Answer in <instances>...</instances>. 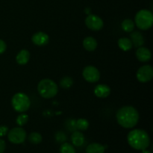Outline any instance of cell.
<instances>
[{"label": "cell", "instance_id": "6da1fadb", "mask_svg": "<svg viewBox=\"0 0 153 153\" xmlns=\"http://www.w3.org/2000/svg\"><path fill=\"white\" fill-rule=\"evenodd\" d=\"M116 118L121 126L126 128H131L138 123L139 114L137 109L133 106H123L117 111Z\"/></svg>", "mask_w": 153, "mask_h": 153}, {"label": "cell", "instance_id": "7a4b0ae2", "mask_svg": "<svg viewBox=\"0 0 153 153\" xmlns=\"http://www.w3.org/2000/svg\"><path fill=\"white\" fill-rule=\"evenodd\" d=\"M127 140L128 144L137 150L146 149L150 144L149 134L143 129L131 130L128 134Z\"/></svg>", "mask_w": 153, "mask_h": 153}, {"label": "cell", "instance_id": "3957f363", "mask_svg": "<svg viewBox=\"0 0 153 153\" xmlns=\"http://www.w3.org/2000/svg\"><path fill=\"white\" fill-rule=\"evenodd\" d=\"M37 91L43 98L51 99L56 96L58 92V85L54 81L45 79L38 83Z\"/></svg>", "mask_w": 153, "mask_h": 153}, {"label": "cell", "instance_id": "277c9868", "mask_svg": "<svg viewBox=\"0 0 153 153\" xmlns=\"http://www.w3.org/2000/svg\"><path fill=\"white\" fill-rule=\"evenodd\" d=\"M134 20L137 28L141 30H148L153 24V14L150 10L143 9L136 13Z\"/></svg>", "mask_w": 153, "mask_h": 153}, {"label": "cell", "instance_id": "5b68a950", "mask_svg": "<svg viewBox=\"0 0 153 153\" xmlns=\"http://www.w3.org/2000/svg\"><path fill=\"white\" fill-rule=\"evenodd\" d=\"M11 104L16 112L22 113L30 108L31 102L28 96L24 93H17L14 94L11 100Z\"/></svg>", "mask_w": 153, "mask_h": 153}, {"label": "cell", "instance_id": "8992f818", "mask_svg": "<svg viewBox=\"0 0 153 153\" xmlns=\"http://www.w3.org/2000/svg\"><path fill=\"white\" fill-rule=\"evenodd\" d=\"M27 137L26 131L20 127L12 128L7 132V138L9 141L14 144H20L25 140Z\"/></svg>", "mask_w": 153, "mask_h": 153}, {"label": "cell", "instance_id": "52a82bcc", "mask_svg": "<svg viewBox=\"0 0 153 153\" xmlns=\"http://www.w3.org/2000/svg\"><path fill=\"white\" fill-rule=\"evenodd\" d=\"M84 79L90 83L97 82L100 79V73L98 69L94 66H88L85 67L82 72Z\"/></svg>", "mask_w": 153, "mask_h": 153}, {"label": "cell", "instance_id": "ba28073f", "mask_svg": "<svg viewBox=\"0 0 153 153\" xmlns=\"http://www.w3.org/2000/svg\"><path fill=\"white\" fill-rule=\"evenodd\" d=\"M137 80L142 83H146L152 80L153 78V69L150 65H144L138 69L137 72Z\"/></svg>", "mask_w": 153, "mask_h": 153}, {"label": "cell", "instance_id": "9c48e42d", "mask_svg": "<svg viewBox=\"0 0 153 153\" xmlns=\"http://www.w3.org/2000/svg\"><path fill=\"white\" fill-rule=\"evenodd\" d=\"M85 25L93 31H100L103 28L104 22L102 19L97 15L90 14L85 19Z\"/></svg>", "mask_w": 153, "mask_h": 153}, {"label": "cell", "instance_id": "30bf717a", "mask_svg": "<svg viewBox=\"0 0 153 153\" xmlns=\"http://www.w3.org/2000/svg\"><path fill=\"white\" fill-rule=\"evenodd\" d=\"M31 40L35 45L39 46H46L49 41V37L47 34L43 32V31H39L33 34L31 37Z\"/></svg>", "mask_w": 153, "mask_h": 153}, {"label": "cell", "instance_id": "8fae6325", "mask_svg": "<svg viewBox=\"0 0 153 153\" xmlns=\"http://www.w3.org/2000/svg\"><path fill=\"white\" fill-rule=\"evenodd\" d=\"M136 57L137 60L141 62H147L151 59L152 54L149 49L143 46H140L136 51Z\"/></svg>", "mask_w": 153, "mask_h": 153}, {"label": "cell", "instance_id": "7c38bea8", "mask_svg": "<svg viewBox=\"0 0 153 153\" xmlns=\"http://www.w3.org/2000/svg\"><path fill=\"white\" fill-rule=\"evenodd\" d=\"M94 94L99 98H106L111 94V88L106 85H98L94 88Z\"/></svg>", "mask_w": 153, "mask_h": 153}, {"label": "cell", "instance_id": "4fadbf2b", "mask_svg": "<svg viewBox=\"0 0 153 153\" xmlns=\"http://www.w3.org/2000/svg\"><path fill=\"white\" fill-rule=\"evenodd\" d=\"M131 41L132 45H134L135 47H140L144 44V37L142 35V34L139 31H134L131 34Z\"/></svg>", "mask_w": 153, "mask_h": 153}, {"label": "cell", "instance_id": "5bb4252c", "mask_svg": "<svg viewBox=\"0 0 153 153\" xmlns=\"http://www.w3.org/2000/svg\"><path fill=\"white\" fill-rule=\"evenodd\" d=\"M30 58V53L26 49H22L18 52L16 56V61L19 65H25L28 62Z\"/></svg>", "mask_w": 153, "mask_h": 153}, {"label": "cell", "instance_id": "9a60e30c", "mask_svg": "<svg viewBox=\"0 0 153 153\" xmlns=\"http://www.w3.org/2000/svg\"><path fill=\"white\" fill-rule=\"evenodd\" d=\"M72 143L76 146H81L84 144L85 138L84 134L81 131H74L71 136Z\"/></svg>", "mask_w": 153, "mask_h": 153}, {"label": "cell", "instance_id": "2e32d148", "mask_svg": "<svg viewBox=\"0 0 153 153\" xmlns=\"http://www.w3.org/2000/svg\"><path fill=\"white\" fill-rule=\"evenodd\" d=\"M83 46L87 51L93 52L97 47V41L93 37H87L83 40Z\"/></svg>", "mask_w": 153, "mask_h": 153}, {"label": "cell", "instance_id": "e0dca14e", "mask_svg": "<svg viewBox=\"0 0 153 153\" xmlns=\"http://www.w3.org/2000/svg\"><path fill=\"white\" fill-rule=\"evenodd\" d=\"M105 147L102 144L93 143L88 145L86 148V153H104Z\"/></svg>", "mask_w": 153, "mask_h": 153}, {"label": "cell", "instance_id": "ac0fdd59", "mask_svg": "<svg viewBox=\"0 0 153 153\" xmlns=\"http://www.w3.org/2000/svg\"><path fill=\"white\" fill-rule=\"evenodd\" d=\"M117 44L119 47L125 52L130 50L133 46L131 40L127 37H122V38L119 39L117 41Z\"/></svg>", "mask_w": 153, "mask_h": 153}, {"label": "cell", "instance_id": "d6986e66", "mask_svg": "<svg viewBox=\"0 0 153 153\" xmlns=\"http://www.w3.org/2000/svg\"><path fill=\"white\" fill-rule=\"evenodd\" d=\"M121 27L126 32H131L134 28V22L131 19H126L122 22Z\"/></svg>", "mask_w": 153, "mask_h": 153}, {"label": "cell", "instance_id": "ffe728a7", "mask_svg": "<svg viewBox=\"0 0 153 153\" xmlns=\"http://www.w3.org/2000/svg\"><path fill=\"white\" fill-rule=\"evenodd\" d=\"M76 129L81 130V131H86L89 127V122L88 120L85 118H80V119L76 120Z\"/></svg>", "mask_w": 153, "mask_h": 153}, {"label": "cell", "instance_id": "44dd1931", "mask_svg": "<svg viewBox=\"0 0 153 153\" xmlns=\"http://www.w3.org/2000/svg\"><path fill=\"white\" fill-rule=\"evenodd\" d=\"M73 84V80L70 76H65L60 82V85L61 88H64V89H69L70 88H71Z\"/></svg>", "mask_w": 153, "mask_h": 153}, {"label": "cell", "instance_id": "7402d4cb", "mask_svg": "<svg viewBox=\"0 0 153 153\" xmlns=\"http://www.w3.org/2000/svg\"><path fill=\"white\" fill-rule=\"evenodd\" d=\"M61 153H76L74 146L69 143H63L60 148Z\"/></svg>", "mask_w": 153, "mask_h": 153}, {"label": "cell", "instance_id": "603a6c76", "mask_svg": "<svg viewBox=\"0 0 153 153\" xmlns=\"http://www.w3.org/2000/svg\"><path fill=\"white\" fill-rule=\"evenodd\" d=\"M28 140L33 144H38L42 141V136L37 132H32L30 134Z\"/></svg>", "mask_w": 153, "mask_h": 153}, {"label": "cell", "instance_id": "cb8c5ba5", "mask_svg": "<svg viewBox=\"0 0 153 153\" xmlns=\"http://www.w3.org/2000/svg\"><path fill=\"white\" fill-rule=\"evenodd\" d=\"M28 116L25 114H21L17 117L16 120V123L19 126H23L28 123Z\"/></svg>", "mask_w": 153, "mask_h": 153}, {"label": "cell", "instance_id": "d4e9b609", "mask_svg": "<svg viewBox=\"0 0 153 153\" xmlns=\"http://www.w3.org/2000/svg\"><path fill=\"white\" fill-rule=\"evenodd\" d=\"M67 135L62 131H58L55 134V140L58 143H64L67 140Z\"/></svg>", "mask_w": 153, "mask_h": 153}, {"label": "cell", "instance_id": "484cf974", "mask_svg": "<svg viewBox=\"0 0 153 153\" xmlns=\"http://www.w3.org/2000/svg\"><path fill=\"white\" fill-rule=\"evenodd\" d=\"M66 127H67V129L70 131H76V120H68L66 122Z\"/></svg>", "mask_w": 153, "mask_h": 153}, {"label": "cell", "instance_id": "4316f807", "mask_svg": "<svg viewBox=\"0 0 153 153\" xmlns=\"http://www.w3.org/2000/svg\"><path fill=\"white\" fill-rule=\"evenodd\" d=\"M8 132V128L5 126H0V137H4V135Z\"/></svg>", "mask_w": 153, "mask_h": 153}, {"label": "cell", "instance_id": "83f0119b", "mask_svg": "<svg viewBox=\"0 0 153 153\" xmlns=\"http://www.w3.org/2000/svg\"><path fill=\"white\" fill-rule=\"evenodd\" d=\"M6 49H7V45H6L5 42L2 40H0V55L4 53Z\"/></svg>", "mask_w": 153, "mask_h": 153}, {"label": "cell", "instance_id": "f1b7e54d", "mask_svg": "<svg viewBox=\"0 0 153 153\" xmlns=\"http://www.w3.org/2000/svg\"><path fill=\"white\" fill-rule=\"evenodd\" d=\"M5 142L2 139H0V153H3L5 150Z\"/></svg>", "mask_w": 153, "mask_h": 153}, {"label": "cell", "instance_id": "f546056e", "mask_svg": "<svg viewBox=\"0 0 153 153\" xmlns=\"http://www.w3.org/2000/svg\"><path fill=\"white\" fill-rule=\"evenodd\" d=\"M141 153H151V152H149V151L146 150V149H143V150H142V152Z\"/></svg>", "mask_w": 153, "mask_h": 153}]
</instances>
